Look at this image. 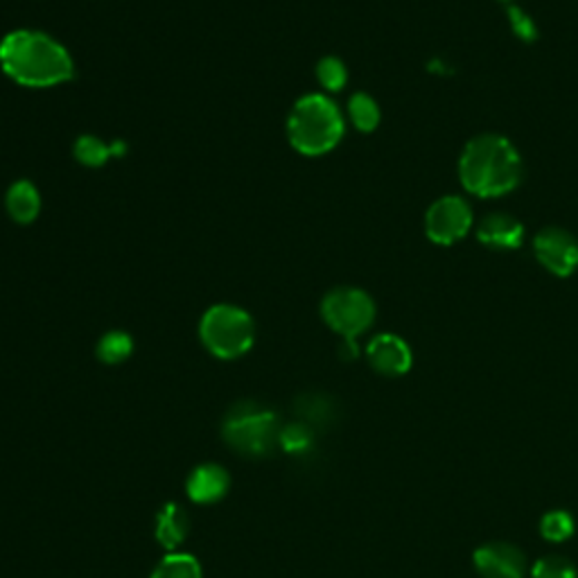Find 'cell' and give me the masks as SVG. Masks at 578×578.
Masks as SVG:
<instances>
[{
    "instance_id": "9",
    "label": "cell",
    "mask_w": 578,
    "mask_h": 578,
    "mask_svg": "<svg viewBox=\"0 0 578 578\" xmlns=\"http://www.w3.org/2000/svg\"><path fill=\"white\" fill-rule=\"evenodd\" d=\"M477 239L492 252H516L525 242V224L511 213L494 210L477 224Z\"/></svg>"
},
{
    "instance_id": "15",
    "label": "cell",
    "mask_w": 578,
    "mask_h": 578,
    "mask_svg": "<svg viewBox=\"0 0 578 578\" xmlns=\"http://www.w3.org/2000/svg\"><path fill=\"white\" fill-rule=\"evenodd\" d=\"M349 118H351V123L355 125L357 131L371 134V131L378 129V125L382 120V111H380V107H378L373 96L355 94L349 100Z\"/></svg>"
},
{
    "instance_id": "16",
    "label": "cell",
    "mask_w": 578,
    "mask_h": 578,
    "mask_svg": "<svg viewBox=\"0 0 578 578\" xmlns=\"http://www.w3.org/2000/svg\"><path fill=\"white\" fill-rule=\"evenodd\" d=\"M72 154H75L77 163L87 165V168H102L109 158H114L111 145H107L105 140H100L98 136H91V134H85L75 140Z\"/></svg>"
},
{
    "instance_id": "18",
    "label": "cell",
    "mask_w": 578,
    "mask_h": 578,
    "mask_svg": "<svg viewBox=\"0 0 578 578\" xmlns=\"http://www.w3.org/2000/svg\"><path fill=\"white\" fill-rule=\"evenodd\" d=\"M134 353V340L123 330H111L98 342V357L105 364H123Z\"/></svg>"
},
{
    "instance_id": "12",
    "label": "cell",
    "mask_w": 578,
    "mask_h": 578,
    "mask_svg": "<svg viewBox=\"0 0 578 578\" xmlns=\"http://www.w3.org/2000/svg\"><path fill=\"white\" fill-rule=\"evenodd\" d=\"M231 477L217 463H204L193 470L188 477V498L197 504H213L219 502L228 492Z\"/></svg>"
},
{
    "instance_id": "1",
    "label": "cell",
    "mask_w": 578,
    "mask_h": 578,
    "mask_svg": "<svg viewBox=\"0 0 578 578\" xmlns=\"http://www.w3.org/2000/svg\"><path fill=\"white\" fill-rule=\"evenodd\" d=\"M0 68L26 89H52L75 77L70 52L50 35L37 30H14L3 37Z\"/></svg>"
},
{
    "instance_id": "11",
    "label": "cell",
    "mask_w": 578,
    "mask_h": 578,
    "mask_svg": "<svg viewBox=\"0 0 578 578\" xmlns=\"http://www.w3.org/2000/svg\"><path fill=\"white\" fill-rule=\"evenodd\" d=\"M366 357L373 371H378L380 375L398 378L411 369V349L404 340L391 333L373 337L366 346Z\"/></svg>"
},
{
    "instance_id": "13",
    "label": "cell",
    "mask_w": 578,
    "mask_h": 578,
    "mask_svg": "<svg viewBox=\"0 0 578 578\" xmlns=\"http://www.w3.org/2000/svg\"><path fill=\"white\" fill-rule=\"evenodd\" d=\"M6 208H8V215L21 224V226H28L32 224L39 213H41V193L39 188L28 182V179H21L17 184L10 186L8 195H6Z\"/></svg>"
},
{
    "instance_id": "23",
    "label": "cell",
    "mask_w": 578,
    "mask_h": 578,
    "mask_svg": "<svg viewBox=\"0 0 578 578\" xmlns=\"http://www.w3.org/2000/svg\"><path fill=\"white\" fill-rule=\"evenodd\" d=\"M287 452L296 454V452H305L312 445V434L310 430H305L303 425L294 423L287 425L285 430H281V441H278Z\"/></svg>"
},
{
    "instance_id": "6",
    "label": "cell",
    "mask_w": 578,
    "mask_h": 578,
    "mask_svg": "<svg viewBox=\"0 0 578 578\" xmlns=\"http://www.w3.org/2000/svg\"><path fill=\"white\" fill-rule=\"evenodd\" d=\"M321 316L333 333L357 340L375 321V303L360 287H335L323 296Z\"/></svg>"
},
{
    "instance_id": "19",
    "label": "cell",
    "mask_w": 578,
    "mask_h": 578,
    "mask_svg": "<svg viewBox=\"0 0 578 578\" xmlns=\"http://www.w3.org/2000/svg\"><path fill=\"white\" fill-rule=\"evenodd\" d=\"M316 77H319V85L330 91V94H337L346 87L349 81V68L340 57H323L316 63Z\"/></svg>"
},
{
    "instance_id": "17",
    "label": "cell",
    "mask_w": 578,
    "mask_h": 578,
    "mask_svg": "<svg viewBox=\"0 0 578 578\" xmlns=\"http://www.w3.org/2000/svg\"><path fill=\"white\" fill-rule=\"evenodd\" d=\"M151 578H202V565L190 553L165 556L151 571Z\"/></svg>"
},
{
    "instance_id": "7",
    "label": "cell",
    "mask_w": 578,
    "mask_h": 578,
    "mask_svg": "<svg viewBox=\"0 0 578 578\" xmlns=\"http://www.w3.org/2000/svg\"><path fill=\"white\" fill-rule=\"evenodd\" d=\"M474 224L470 204L459 195H445L437 199L425 215V233L430 242L452 246L463 239Z\"/></svg>"
},
{
    "instance_id": "8",
    "label": "cell",
    "mask_w": 578,
    "mask_h": 578,
    "mask_svg": "<svg viewBox=\"0 0 578 578\" xmlns=\"http://www.w3.org/2000/svg\"><path fill=\"white\" fill-rule=\"evenodd\" d=\"M536 261L553 276L567 278L578 270V239L560 226H547L533 237Z\"/></svg>"
},
{
    "instance_id": "2",
    "label": "cell",
    "mask_w": 578,
    "mask_h": 578,
    "mask_svg": "<svg viewBox=\"0 0 578 578\" xmlns=\"http://www.w3.org/2000/svg\"><path fill=\"white\" fill-rule=\"evenodd\" d=\"M525 177L518 147L500 134H481L466 143L459 156L461 186L481 199H498L513 193Z\"/></svg>"
},
{
    "instance_id": "24",
    "label": "cell",
    "mask_w": 578,
    "mask_h": 578,
    "mask_svg": "<svg viewBox=\"0 0 578 578\" xmlns=\"http://www.w3.org/2000/svg\"><path fill=\"white\" fill-rule=\"evenodd\" d=\"M342 357H344V360H355V357H357V344H355V340H344V344H342Z\"/></svg>"
},
{
    "instance_id": "22",
    "label": "cell",
    "mask_w": 578,
    "mask_h": 578,
    "mask_svg": "<svg viewBox=\"0 0 578 578\" xmlns=\"http://www.w3.org/2000/svg\"><path fill=\"white\" fill-rule=\"evenodd\" d=\"M533 578H578V571L567 558L549 556L533 565Z\"/></svg>"
},
{
    "instance_id": "10",
    "label": "cell",
    "mask_w": 578,
    "mask_h": 578,
    "mask_svg": "<svg viewBox=\"0 0 578 578\" xmlns=\"http://www.w3.org/2000/svg\"><path fill=\"white\" fill-rule=\"evenodd\" d=\"M525 553L507 542H488L474 551V569L483 578H522Z\"/></svg>"
},
{
    "instance_id": "14",
    "label": "cell",
    "mask_w": 578,
    "mask_h": 578,
    "mask_svg": "<svg viewBox=\"0 0 578 578\" xmlns=\"http://www.w3.org/2000/svg\"><path fill=\"white\" fill-rule=\"evenodd\" d=\"M190 533V518L179 504H165L156 518V540L175 551Z\"/></svg>"
},
{
    "instance_id": "21",
    "label": "cell",
    "mask_w": 578,
    "mask_h": 578,
    "mask_svg": "<svg viewBox=\"0 0 578 578\" xmlns=\"http://www.w3.org/2000/svg\"><path fill=\"white\" fill-rule=\"evenodd\" d=\"M507 19H509V26L513 30V35L525 41V43H536L540 32H538V26L536 21L518 6H507Z\"/></svg>"
},
{
    "instance_id": "4",
    "label": "cell",
    "mask_w": 578,
    "mask_h": 578,
    "mask_svg": "<svg viewBox=\"0 0 578 578\" xmlns=\"http://www.w3.org/2000/svg\"><path fill=\"white\" fill-rule=\"evenodd\" d=\"M199 337L215 357L237 360L252 351L256 342V323L246 310L219 303L202 316Z\"/></svg>"
},
{
    "instance_id": "3",
    "label": "cell",
    "mask_w": 578,
    "mask_h": 578,
    "mask_svg": "<svg viewBox=\"0 0 578 578\" xmlns=\"http://www.w3.org/2000/svg\"><path fill=\"white\" fill-rule=\"evenodd\" d=\"M346 131L340 107L323 94L303 96L287 116L290 145L303 156L333 151Z\"/></svg>"
},
{
    "instance_id": "20",
    "label": "cell",
    "mask_w": 578,
    "mask_h": 578,
    "mask_svg": "<svg viewBox=\"0 0 578 578\" xmlns=\"http://www.w3.org/2000/svg\"><path fill=\"white\" fill-rule=\"evenodd\" d=\"M540 531H542V536H545L547 540H551V542H562V540H567V538L571 536V531H574V520H571V516L565 513V511H551V513H547V516L542 518Z\"/></svg>"
},
{
    "instance_id": "5",
    "label": "cell",
    "mask_w": 578,
    "mask_h": 578,
    "mask_svg": "<svg viewBox=\"0 0 578 578\" xmlns=\"http://www.w3.org/2000/svg\"><path fill=\"white\" fill-rule=\"evenodd\" d=\"M224 439L239 454L263 457L281 441V428L274 411L256 402L235 404L224 419Z\"/></svg>"
},
{
    "instance_id": "25",
    "label": "cell",
    "mask_w": 578,
    "mask_h": 578,
    "mask_svg": "<svg viewBox=\"0 0 578 578\" xmlns=\"http://www.w3.org/2000/svg\"><path fill=\"white\" fill-rule=\"evenodd\" d=\"M500 3L507 8V6H513V0H500Z\"/></svg>"
}]
</instances>
